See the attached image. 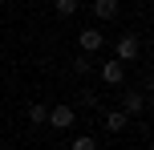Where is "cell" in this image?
Instances as JSON below:
<instances>
[{
    "label": "cell",
    "instance_id": "obj_1",
    "mask_svg": "<svg viewBox=\"0 0 154 150\" xmlns=\"http://www.w3.org/2000/svg\"><path fill=\"white\" fill-rule=\"evenodd\" d=\"M142 57V45H138V37H118L114 41V61H122V65H130V61H138Z\"/></svg>",
    "mask_w": 154,
    "mask_h": 150
},
{
    "label": "cell",
    "instance_id": "obj_2",
    "mask_svg": "<svg viewBox=\"0 0 154 150\" xmlns=\"http://www.w3.org/2000/svg\"><path fill=\"white\" fill-rule=\"evenodd\" d=\"M77 49H81L85 57H93V53H101V49H106V37H101V29H97V24L81 29V37H77Z\"/></svg>",
    "mask_w": 154,
    "mask_h": 150
},
{
    "label": "cell",
    "instance_id": "obj_3",
    "mask_svg": "<svg viewBox=\"0 0 154 150\" xmlns=\"http://www.w3.org/2000/svg\"><path fill=\"white\" fill-rule=\"evenodd\" d=\"M73 122H77L73 106H53L49 118H45V126H53V130H73Z\"/></svg>",
    "mask_w": 154,
    "mask_h": 150
},
{
    "label": "cell",
    "instance_id": "obj_4",
    "mask_svg": "<svg viewBox=\"0 0 154 150\" xmlns=\"http://www.w3.org/2000/svg\"><path fill=\"white\" fill-rule=\"evenodd\" d=\"M142 110H146V93H142V89H126L122 93V114L126 118H138Z\"/></svg>",
    "mask_w": 154,
    "mask_h": 150
},
{
    "label": "cell",
    "instance_id": "obj_5",
    "mask_svg": "<svg viewBox=\"0 0 154 150\" xmlns=\"http://www.w3.org/2000/svg\"><path fill=\"white\" fill-rule=\"evenodd\" d=\"M101 81H106V85H122V81H126V65L122 61H101Z\"/></svg>",
    "mask_w": 154,
    "mask_h": 150
},
{
    "label": "cell",
    "instance_id": "obj_6",
    "mask_svg": "<svg viewBox=\"0 0 154 150\" xmlns=\"http://www.w3.org/2000/svg\"><path fill=\"white\" fill-rule=\"evenodd\" d=\"M101 122H106V130H109V134H122V130L130 126V118H126L122 110H106V114H101Z\"/></svg>",
    "mask_w": 154,
    "mask_h": 150
},
{
    "label": "cell",
    "instance_id": "obj_7",
    "mask_svg": "<svg viewBox=\"0 0 154 150\" xmlns=\"http://www.w3.org/2000/svg\"><path fill=\"white\" fill-rule=\"evenodd\" d=\"M118 16V0H93V20H114Z\"/></svg>",
    "mask_w": 154,
    "mask_h": 150
},
{
    "label": "cell",
    "instance_id": "obj_8",
    "mask_svg": "<svg viewBox=\"0 0 154 150\" xmlns=\"http://www.w3.org/2000/svg\"><path fill=\"white\" fill-rule=\"evenodd\" d=\"M45 118H49V106L32 102V106H29V122H32V126H45Z\"/></svg>",
    "mask_w": 154,
    "mask_h": 150
},
{
    "label": "cell",
    "instance_id": "obj_9",
    "mask_svg": "<svg viewBox=\"0 0 154 150\" xmlns=\"http://www.w3.org/2000/svg\"><path fill=\"white\" fill-rule=\"evenodd\" d=\"M69 150H97V138H93V134H81V138H73Z\"/></svg>",
    "mask_w": 154,
    "mask_h": 150
},
{
    "label": "cell",
    "instance_id": "obj_10",
    "mask_svg": "<svg viewBox=\"0 0 154 150\" xmlns=\"http://www.w3.org/2000/svg\"><path fill=\"white\" fill-rule=\"evenodd\" d=\"M53 8H57V16H73L77 12V0H53Z\"/></svg>",
    "mask_w": 154,
    "mask_h": 150
},
{
    "label": "cell",
    "instance_id": "obj_11",
    "mask_svg": "<svg viewBox=\"0 0 154 150\" xmlns=\"http://www.w3.org/2000/svg\"><path fill=\"white\" fill-rule=\"evenodd\" d=\"M89 69H93V57H85V53H81V57L73 61V73H89Z\"/></svg>",
    "mask_w": 154,
    "mask_h": 150
},
{
    "label": "cell",
    "instance_id": "obj_12",
    "mask_svg": "<svg viewBox=\"0 0 154 150\" xmlns=\"http://www.w3.org/2000/svg\"><path fill=\"white\" fill-rule=\"evenodd\" d=\"M0 8H4V0H0Z\"/></svg>",
    "mask_w": 154,
    "mask_h": 150
}]
</instances>
